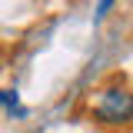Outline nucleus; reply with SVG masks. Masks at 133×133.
<instances>
[{
    "mask_svg": "<svg viewBox=\"0 0 133 133\" xmlns=\"http://www.w3.org/2000/svg\"><path fill=\"white\" fill-rule=\"evenodd\" d=\"M93 116L103 120V123H127V120H133V93L120 90V87L103 90L100 103L93 107Z\"/></svg>",
    "mask_w": 133,
    "mask_h": 133,
    "instance_id": "f257e3e1",
    "label": "nucleus"
}]
</instances>
